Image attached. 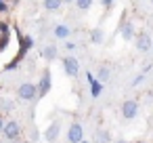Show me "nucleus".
<instances>
[{"label": "nucleus", "instance_id": "nucleus-1", "mask_svg": "<svg viewBox=\"0 0 153 143\" xmlns=\"http://www.w3.org/2000/svg\"><path fill=\"white\" fill-rule=\"evenodd\" d=\"M13 32H17V38H19V51H17V61H23L25 57H27V53L34 49V38L30 36V34H21V30L17 28V25H13L11 28Z\"/></svg>", "mask_w": 153, "mask_h": 143}, {"label": "nucleus", "instance_id": "nucleus-2", "mask_svg": "<svg viewBox=\"0 0 153 143\" xmlns=\"http://www.w3.org/2000/svg\"><path fill=\"white\" fill-rule=\"evenodd\" d=\"M51 88H53V74H51V70H48V67H44V70H42V74H40V80H38V84H36L38 99L46 97V95L51 93Z\"/></svg>", "mask_w": 153, "mask_h": 143}, {"label": "nucleus", "instance_id": "nucleus-3", "mask_svg": "<svg viewBox=\"0 0 153 143\" xmlns=\"http://www.w3.org/2000/svg\"><path fill=\"white\" fill-rule=\"evenodd\" d=\"M17 97L21 101H36V97H38L36 84L34 82H21L19 88H17Z\"/></svg>", "mask_w": 153, "mask_h": 143}, {"label": "nucleus", "instance_id": "nucleus-4", "mask_svg": "<svg viewBox=\"0 0 153 143\" xmlns=\"http://www.w3.org/2000/svg\"><path fill=\"white\" fill-rule=\"evenodd\" d=\"M21 133H23V128H21V124H19L17 120H9V122H4L2 135H4L9 141H17V139L21 137Z\"/></svg>", "mask_w": 153, "mask_h": 143}, {"label": "nucleus", "instance_id": "nucleus-5", "mask_svg": "<svg viewBox=\"0 0 153 143\" xmlns=\"http://www.w3.org/2000/svg\"><path fill=\"white\" fill-rule=\"evenodd\" d=\"M63 72L69 76V78H78V74H80V61L74 57V55H67V57H63Z\"/></svg>", "mask_w": 153, "mask_h": 143}, {"label": "nucleus", "instance_id": "nucleus-6", "mask_svg": "<svg viewBox=\"0 0 153 143\" xmlns=\"http://www.w3.org/2000/svg\"><path fill=\"white\" fill-rule=\"evenodd\" d=\"M134 44H136L138 53H147V51H151V49H153V38H151V34H149V32H140V34H136Z\"/></svg>", "mask_w": 153, "mask_h": 143}, {"label": "nucleus", "instance_id": "nucleus-7", "mask_svg": "<svg viewBox=\"0 0 153 143\" xmlns=\"http://www.w3.org/2000/svg\"><path fill=\"white\" fill-rule=\"evenodd\" d=\"M122 116H124L126 120L136 118V116H138V101H136V99H126V101L122 103Z\"/></svg>", "mask_w": 153, "mask_h": 143}, {"label": "nucleus", "instance_id": "nucleus-8", "mask_svg": "<svg viewBox=\"0 0 153 143\" xmlns=\"http://www.w3.org/2000/svg\"><path fill=\"white\" fill-rule=\"evenodd\" d=\"M67 141L69 143H80L84 141V128L80 122H71L69 128H67Z\"/></svg>", "mask_w": 153, "mask_h": 143}, {"label": "nucleus", "instance_id": "nucleus-9", "mask_svg": "<svg viewBox=\"0 0 153 143\" xmlns=\"http://www.w3.org/2000/svg\"><path fill=\"white\" fill-rule=\"evenodd\" d=\"M59 135H61V124H59V122H51L48 128L44 130V139H46L48 143H55V141L59 139Z\"/></svg>", "mask_w": 153, "mask_h": 143}, {"label": "nucleus", "instance_id": "nucleus-10", "mask_svg": "<svg viewBox=\"0 0 153 143\" xmlns=\"http://www.w3.org/2000/svg\"><path fill=\"white\" fill-rule=\"evenodd\" d=\"M120 34H122V40H126V42H130V40H134L136 38V30H134V23L132 21H126L122 28H120Z\"/></svg>", "mask_w": 153, "mask_h": 143}, {"label": "nucleus", "instance_id": "nucleus-11", "mask_svg": "<svg viewBox=\"0 0 153 143\" xmlns=\"http://www.w3.org/2000/svg\"><path fill=\"white\" fill-rule=\"evenodd\" d=\"M53 36L59 38V40H67V38L71 36V28L65 25V23H57V25L53 28Z\"/></svg>", "mask_w": 153, "mask_h": 143}, {"label": "nucleus", "instance_id": "nucleus-12", "mask_svg": "<svg viewBox=\"0 0 153 143\" xmlns=\"http://www.w3.org/2000/svg\"><path fill=\"white\" fill-rule=\"evenodd\" d=\"M40 57H42L44 61H55V59L59 57V49H57L55 44H46V46L40 51Z\"/></svg>", "mask_w": 153, "mask_h": 143}, {"label": "nucleus", "instance_id": "nucleus-13", "mask_svg": "<svg viewBox=\"0 0 153 143\" xmlns=\"http://www.w3.org/2000/svg\"><path fill=\"white\" fill-rule=\"evenodd\" d=\"M42 7H44V11H48V13H57V11L63 7V0H42Z\"/></svg>", "mask_w": 153, "mask_h": 143}, {"label": "nucleus", "instance_id": "nucleus-14", "mask_svg": "<svg viewBox=\"0 0 153 143\" xmlns=\"http://www.w3.org/2000/svg\"><path fill=\"white\" fill-rule=\"evenodd\" d=\"M88 86H90V97H92V99L101 97V93H103V88H105V84H101V82H99L97 78H94V80H92V82H90Z\"/></svg>", "mask_w": 153, "mask_h": 143}, {"label": "nucleus", "instance_id": "nucleus-15", "mask_svg": "<svg viewBox=\"0 0 153 143\" xmlns=\"http://www.w3.org/2000/svg\"><path fill=\"white\" fill-rule=\"evenodd\" d=\"M103 40H105V32H103L101 28L90 30V42H92V44H101Z\"/></svg>", "mask_w": 153, "mask_h": 143}, {"label": "nucleus", "instance_id": "nucleus-16", "mask_svg": "<svg viewBox=\"0 0 153 143\" xmlns=\"http://www.w3.org/2000/svg\"><path fill=\"white\" fill-rule=\"evenodd\" d=\"M111 141V135H109V130H105V128H99L97 133H94V143H109Z\"/></svg>", "mask_w": 153, "mask_h": 143}, {"label": "nucleus", "instance_id": "nucleus-17", "mask_svg": "<svg viewBox=\"0 0 153 143\" xmlns=\"http://www.w3.org/2000/svg\"><path fill=\"white\" fill-rule=\"evenodd\" d=\"M94 78H97V80H99V82H101V84H105V82H107V80H109V67H107V65H101V67H99V72H97V76H94Z\"/></svg>", "mask_w": 153, "mask_h": 143}, {"label": "nucleus", "instance_id": "nucleus-18", "mask_svg": "<svg viewBox=\"0 0 153 143\" xmlns=\"http://www.w3.org/2000/svg\"><path fill=\"white\" fill-rule=\"evenodd\" d=\"M0 112H7V114L15 112V103L11 99H0Z\"/></svg>", "mask_w": 153, "mask_h": 143}, {"label": "nucleus", "instance_id": "nucleus-19", "mask_svg": "<svg viewBox=\"0 0 153 143\" xmlns=\"http://www.w3.org/2000/svg\"><path fill=\"white\" fill-rule=\"evenodd\" d=\"M92 2H94V0H76V7H78L80 11H90Z\"/></svg>", "mask_w": 153, "mask_h": 143}, {"label": "nucleus", "instance_id": "nucleus-20", "mask_svg": "<svg viewBox=\"0 0 153 143\" xmlns=\"http://www.w3.org/2000/svg\"><path fill=\"white\" fill-rule=\"evenodd\" d=\"M11 34H13V32H11ZM11 34H2V36H0V53L7 51V46L11 44Z\"/></svg>", "mask_w": 153, "mask_h": 143}, {"label": "nucleus", "instance_id": "nucleus-21", "mask_svg": "<svg viewBox=\"0 0 153 143\" xmlns=\"http://www.w3.org/2000/svg\"><path fill=\"white\" fill-rule=\"evenodd\" d=\"M2 67H4V72H13V70H17V67H19V61H17V59H13V61H9V63H4Z\"/></svg>", "mask_w": 153, "mask_h": 143}, {"label": "nucleus", "instance_id": "nucleus-22", "mask_svg": "<svg viewBox=\"0 0 153 143\" xmlns=\"http://www.w3.org/2000/svg\"><path fill=\"white\" fill-rule=\"evenodd\" d=\"M0 34H11V25L4 19H0Z\"/></svg>", "mask_w": 153, "mask_h": 143}, {"label": "nucleus", "instance_id": "nucleus-23", "mask_svg": "<svg viewBox=\"0 0 153 143\" xmlns=\"http://www.w3.org/2000/svg\"><path fill=\"white\" fill-rule=\"evenodd\" d=\"M145 82V74H138V76H134V80H132V86H140Z\"/></svg>", "mask_w": 153, "mask_h": 143}, {"label": "nucleus", "instance_id": "nucleus-24", "mask_svg": "<svg viewBox=\"0 0 153 143\" xmlns=\"http://www.w3.org/2000/svg\"><path fill=\"white\" fill-rule=\"evenodd\" d=\"M65 49H67V51H69V55H71V53H74V51L78 49V44H76V42H69V40H67V42H65Z\"/></svg>", "mask_w": 153, "mask_h": 143}, {"label": "nucleus", "instance_id": "nucleus-25", "mask_svg": "<svg viewBox=\"0 0 153 143\" xmlns=\"http://www.w3.org/2000/svg\"><path fill=\"white\" fill-rule=\"evenodd\" d=\"M9 9H11V4L7 2V0H4V2H0V13H9Z\"/></svg>", "mask_w": 153, "mask_h": 143}, {"label": "nucleus", "instance_id": "nucleus-26", "mask_svg": "<svg viewBox=\"0 0 153 143\" xmlns=\"http://www.w3.org/2000/svg\"><path fill=\"white\" fill-rule=\"evenodd\" d=\"M30 139H32V141H38V139H40V130H38V128H34V130H32V137H30Z\"/></svg>", "mask_w": 153, "mask_h": 143}, {"label": "nucleus", "instance_id": "nucleus-27", "mask_svg": "<svg viewBox=\"0 0 153 143\" xmlns=\"http://www.w3.org/2000/svg\"><path fill=\"white\" fill-rule=\"evenodd\" d=\"M113 2H115V0H101V4H103L105 9H111V7H113Z\"/></svg>", "mask_w": 153, "mask_h": 143}, {"label": "nucleus", "instance_id": "nucleus-28", "mask_svg": "<svg viewBox=\"0 0 153 143\" xmlns=\"http://www.w3.org/2000/svg\"><path fill=\"white\" fill-rule=\"evenodd\" d=\"M2 128H4V116L0 114V135H2Z\"/></svg>", "mask_w": 153, "mask_h": 143}, {"label": "nucleus", "instance_id": "nucleus-29", "mask_svg": "<svg viewBox=\"0 0 153 143\" xmlns=\"http://www.w3.org/2000/svg\"><path fill=\"white\" fill-rule=\"evenodd\" d=\"M113 143H130V141H124V139H117V141H113Z\"/></svg>", "mask_w": 153, "mask_h": 143}, {"label": "nucleus", "instance_id": "nucleus-30", "mask_svg": "<svg viewBox=\"0 0 153 143\" xmlns=\"http://www.w3.org/2000/svg\"><path fill=\"white\" fill-rule=\"evenodd\" d=\"M71 2H76V0H63V4H71Z\"/></svg>", "mask_w": 153, "mask_h": 143}, {"label": "nucleus", "instance_id": "nucleus-31", "mask_svg": "<svg viewBox=\"0 0 153 143\" xmlns=\"http://www.w3.org/2000/svg\"><path fill=\"white\" fill-rule=\"evenodd\" d=\"M11 4H13V7H17V4H19V0H11Z\"/></svg>", "mask_w": 153, "mask_h": 143}, {"label": "nucleus", "instance_id": "nucleus-32", "mask_svg": "<svg viewBox=\"0 0 153 143\" xmlns=\"http://www.w3.org/2000/svg\"><path fill=\"white\" fill-rule=\"evenodd\" d=\"M80 143H88V141H86V139H84V141H80Z\"/></svg>", "mask_w": 153, "mask_h": 143}, {"label": "nucleus", "instance_id": "nucleus-33", "mask_svg": "<svg viewBox=\"0 0 153 143\" xmlns=\"http://www.w3.org/2000/svg\"><path fill=\"white\" fill-rule=\"evenodd\" d=\"M0 2H4V0H0Z\"/></svg>", "mask_w": 153, "mask_h": 143}, {"label": "nucleus", "instance_id": "nucleus-34", "mask_svg": "<svg viewBox=\"0 0 153 143\" xmlns=\"http://www.w3.org/2000/svg\"><path fill=\"white\" fill-rule=\"evenodd\" d=\"M151 4H153V0H151Z\"/></svg>", "mask_w": 153, "mask_h": 143}, {"label": "nucleus", "instance_id": "nucleus-35", "mask_svg": "<svg viewBox=\"0 0 153 143\" xmlns=\"http://www.w3.org/2000/svg\"><path fill=\"white\" fill-rule=\"evenodd\" d=\"M0 36H2V34H0Z\"/></svg>", "mask_w": 153, "mask_h": 143}]
</instances>
